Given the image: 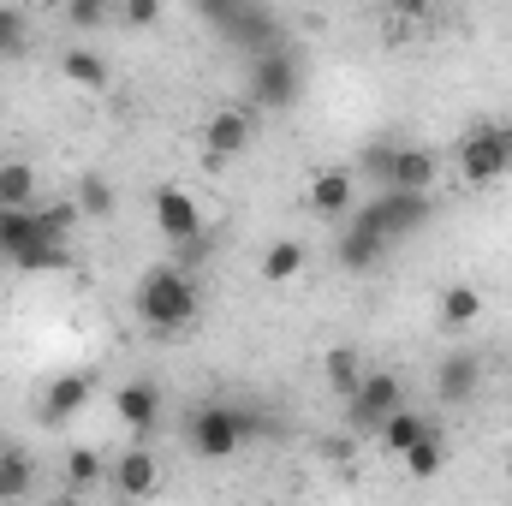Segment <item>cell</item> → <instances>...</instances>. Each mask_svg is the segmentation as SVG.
<instances>
[{
	"label": "cell",
	"instance_id": "cell-20",
	"mask_svg": "<svg viewBox=\"0 0 512 506\" xmlns=\"http://www.w3.org/2000/svg\"><path fill=\"white\" fill-rule=\"evenodd\" d=\"M12 268L18 274H54V268H72V251H66V239H36L12 256Z\"/></svg>",
	"mask_w": 512,
	"mask_h": 506
},
{
	"label": "cell",
	"instance_id": "cell-31",
	"mask_svg": "<svg viewBox=\"0 0 512 506\" xmlns=\"http://www.w3.org/2000/svg\"><path fill=\"white\" fill-rule=\"evenodd\" d=\"M18 48H24V24L12 6H0V54H18Z\"/></svg>",
	"mask_w": 512,
	"mask_h": 506
},
{
	"label": "cell",
	"instance_id": "cell-13",
	"mask_svg": "<svg viewBox=\"0 0 512 506\" xmlns=\"http://www.w3.org/2000/svg\"><path fill=\"white\" fill-rule=\"evenodd\" d=\"M435 173H441L435 149H393V167H387L382 185H399V191H429V185H435Z\"/></svg>",
	"mask_w": 512,
	"mask_h": 506
},
{
	"label": "cell",
	"instance_id": "cell-21",
	"mask_svg": "<svg viewBox=\"0 0 512 506\" xmlns=\"http://www.w3.org/2000/svg\"><path fill=\"white\" fill-rule=\"evenodd\" d=\"M435 310H441V328H471L483 316V292L477 286H447Z\"/></svg>",
	"mask_w": 512,
	"mask_h": 506
},
{
	"label": "cell",
	"instance_id": "cell-3",
	"mask_svg": "<svg viewBox=\"0 0 512 506\" xmlns=\"http://www.w3.org/2000/svg\"><path fill=\"white\" fill-rule=\"evenodd\" d=\"M352 221H364V227H376L387 245L393 239H411L423 221H429V191H399V185H387L376 203H364Z\"/></svg>",
	"mask_w": 512,
	"mask_h": 506
},
{
	"label": "cell",
	"instance_id": "cell-18",
	"mask_svg": "<svg viewBox=\"0 0 512 506\" xmlns=\"http://www.w3.org/2000/svg\"><path fill=\"white\" fill-rule=\"evenodd\" d=\"M304 262H310V251H304L298 239H274V245L262 251V280H268V286H286V280L304 274Z\"/></svg>",
	"mask_w": 512,
	"mask_h": 506
},
{
	"label": "cell",
	"instance_id": "cell-33",
	"mask_svg": "<svg viewBox=\"0 0 512 506\" xmlns=\"http://www.w3.org/2000/svg\"><path fill=\"white\" fill-rule=\"evenodd\" d=\"M387 6H393L399 18H423V12H429V0H387Z\"/></svg>",
	"mask_w": 512,
	"mask_h": 506
},
{
	"label": "cell",
	"instance_id": "cell-24",
	"mask_svg": "<svg viewBox=\"0 0 512 506\" xmlns=\"http://www.w3.org/2000/svg\"><path fill=\"white\" fill-rule=\"evenodd\" d=\"M322 376H328V387H334V393L346 399V393H352V387L364 381V370H358V352H352V346H334V352L322 358Z\"/></svg>",
	"mask_w": 512,
	"mask_h": 506
},
{
	"label": "cell",
	"instance_id": "cell-32",
	"mask_svg": "<svg viewBox=\"0 0 512 506\" xmlns=\"http://www.w3.org/2000/svg\"><path fill=\"white\" fill-rule=\"evenodd\" d=\"M197 6L209 12V24H215V30H227V24L245 12V0H197Z\"/></svg>",
	"mask_w": 512,
	"mask_h": 506
},
{
	"label": "cell",
	"instance_id": "cell-30",
	"mask_svg": "<svg viewBox=\"0 0 512 506\" xmlns=\"http://www.w3.org/2000/svg\"><path fill=\"white\" fill-rule=\"evenodd\" d=\"M393 149H399V143H370V149H364V161H358V173L387 179V167H393Z\"/></svg>",
	"mask_w": 512,
	"mask_h": 506
},
{
	"label": "cell",
	"instance_id": "cell-27",
	"mask_svg": "<svg viewBox=\"0 0 512 506\" xmlns=\"http://www.w3.org/2000/svg\"><path fill=\"white\" fill-rule=\"evenodd\" d=\"M30 495V459L24 453H0V501Z\"/></svg>",
	"mask_w": 512,
	"mask_h": 506
},
{
	"label": "cell",
	"instance_id": "cell-22",
	"mask_svg": "<svg viewBox=\"0 0 512 506\" xmlns=\"http://www.w3.org/2000/svg\"><path fill=\"white\" fill-rule=\"evenodd\" d=\"M30 197H36V167L0 161V209H30Z\"/></svg>",
	"mask_w": 512,
	"mask_h": 506
},
{
	"label": "cell",
	"instance_id": "cell-29",
	"mask_svg": "<svg viewBox=\"0 0 512 506\" xmlns=\"http://www.w3.org/2000/svg\"><path fill=\"white\" fill-rule=\"evenodd\" d=\"M120 18L131 30H149V24H161V0H120Z\"/></svg>",
	"mask_w": 512,
	"mask_h": 506
},
{
	"label": "cell",
	"instance_id": "cell-19",
	"mask_svg": "<svg viewBox=\"0 0 512 506\" xmlns=\"http://www.w3.org/2000/svg\"><path fill=\"white\" fill-rule=\"evenodd\" d=\"M399 459H405V471H411V477H423V483H429V477H441V471H447V441H441L435 429H423Z\"/></svg>",
	"mask_w": 512,
	"mask_h": 506
},
{
	"label": "cell",
	"instance_id": "cell-26",
	"mask_svg": "<svg viewBox=\"0 0 512 506\" xmlns=\"http://www.w3.org/2000/svg\"><path fill=\"white\" fill-rule=\"evenodd\" d=\"M66 483H72V489L102 483V453H96V447H72V453H66Z\"/></svg>",
	"mask_w": 512,
	"mask_h": 506
},
{
	"label": "cell",
	"instance_id": "cell-8",
	"mask_svg": "<svg viewBox=\"0 0 512 506\" xmlns=\"http://www.w3.org/2000/svg\"><path fill=\"white\" fill-rule=\"evenodd\" d=\"M155 227L173 239V245H191V239H203V209H197V197L191 191H155Z\"/></svg>",
	"mask_w": 512,
	"mask_h": 506
},
{
	"label": "cell",
	"instance_id": "cell-16",
	"mask_svg": "<svg viewBox=\"0 0 512 506\" xmlns=\"http://www.w3.org/2000/svg\"><path fill=\"white\" fill-rule=\"evenodd\" d=\"M84 399H90V381L84 376H54L48 393H42V423H66L72 411H84Z\"/></svg>",
	"mask_w": 512,
	"mask_h": 506
},
{
	"label": "cell",
	"instance_id": "cell-10",
	"mask_svg": "<svg viewBox=\"0 0 512 506\" xmlns=\"http://www.w3.org/2000/svg\"><path fill=\"white\" fill-rule=\"evenodd\" d=\"M114 489L131 495V501H149L155 489H161V459L149 453V447H131L114 459Z\"/></svg>",
	"mask_w": 512,
	"mask_h": 506
},
{
	"label": "cell",
	"instance_id": "cell-6",
	"mask_svg": "<svg viewBox=\"0 0 512 506\" xmlns=\"http://www.w3.org/2000/svg\"><path fill=\"white\" fill-rule=\"evenodd\" d=\"M399 405H405V381L387 376V370L364 376L352 393H346V417H352V429H382Z\"/></svg>",
	"mask_w": 512,
	"mask_h": 506
},
{
	"label": "cell",
	"instance_id": "cell-12",
	"mask_svg": "<svg viewBox=\"0 0 512 506\" xmlns=\"http://www.w3.org/2000/svg\"><path fill=\"white\" fill-rule=\"evenodd\" d=\"M114 411H120V423L137 429V435L155 429V423H161V387H155V381H126V387L114 393Z\"/></svg>",
	"mask_w": 512,
	"mask_h": 506
},
{
	"label": "cell",
	"instance_id": "cell-14",
	"mask_svg": "<svg viewBox=\"0 0 512 506\" xmlns=\"http://www.w3.org/2000/svg\"><path fill=\"white\" fill-rule=\"evenodd\" d=\"M387 256V239L376 227H364V221H352L346 233H340V268H352V274H370L376 262Z\"/></svg>",
	"mask_w": 512,
	"mask_h": 506
},
{
	"label": "cell",
	"instance_id": "cell-2",
	"mask_svg": "<svg viewBox=\"0 0 512 506\" xmlns=\"http://www.w3.org/2000/svg\"><path fill=\"white\" fill-rule=\"evenodd\" d=\"M298 90H304V72H298V54L292 48H256L251 54V96H256V108H292L298 102Z\"/></svg>",
	"mask_w": 512,
	"mask_h": 506
},
{
	"label": "cell",
	"instance_id": "cell-7",
	"mask_svg": "<svg viewBox=\"0 0 512 506\" xmlns=\"http://www.w3.org/2000/svg\"><path fill=\"white\" fill-rule=\"evenodd\" d=\"M256 143V120L245 108H221L209 126H203V155L209 161H233V155H245Z\"/></svg>",
	"mask_w": 512,
	"mask_h": 506
},
{
	"label": "cell",
	"instance_id": "cell-9",
	"mask_svg": "<svg viewBox=\"0 0 512 506\" xmlns=\"http://www.w3.org/2000/svg\"><path fill=\"white\" fill-rule=\"evenodd\" d=\"M352 185H358V173H352V167H316V179H310L304 203H310L316 215H352Z\"/></svg>",
	"mask_w": 512,
	"mask_h": 506
},
{
	"label": "cell",
	"instance_id": "cell-15",
	"mask_svg": "<svg viewBox=\"0 0 512 506\" xmlns=\"http://www.w3.org/2000/svg\"><path fill=\"white\" fill-rule=\"evenodd\" d=\"M36 239H54L42 227V209H0V256L6 262L24 251V245H36Z\"/></svg>",
	"mask_w": 512,
	"mask_h": 506
},
{
	"label": "cell",
	"instance_id": "cell-17",
	"mask_svg": "<svg viewBox=\"0 0 512 506\" xmlns=\"http://www.w3.org/2000/svg\"><path fill=\"white\" fill-rule=\"evenodd\" d=\"M60 78L78 90H108V60L96 48H60Z\"/></svg>",
	"mask_w": 512,
	"mask_h": 506
},
{
	"label": "cell",
	"instance_id": "cell-1",
	"mask_svg": "<svg viewBox=\"0 0 512 506\" xmlns=\"http://www.w3.org/2000/svg\"><path fill=\"white\" fill-rule=\"evenodd\" d=\"M137 316H143V328H155V334H179V328H191L197 322V286H191V274L185 268H149L143 274V286H137Z\"/></svg>",
	"mask_w": 512,
	"mask_h": 506
},
{
	"label": "cell",
	"instance_id": "cell-34",
	"mask_svg": "<svg viewBox=\"0 0 512 506\" xmlns=\"http://www.w3.org/2000/svg\"><path fill=\"white\" fill-rule=\"evenodd\" d=\"M42 6H66V0H42Z\"/></svg>",
	"mask_w": 512,
	"mask_h": 506
},
{
	"label": "cell",
	"instance_id": "cell-5",
	"mask_svg": "<svg viewBox=\"0 0 512 506\" xmlns=\"http://www.w3.org/2000/svg\"><path fill=\"white\" fill-rule=\"evenodd\" d=\"M251 429L256 423L251 417H239L233 405H203V411L191 417V447H197L203 459H233V453L245 447Z\"/></svg>",
	"mask_w": 512,
	"mask_h": 506
},
{
	"label": "cell",
	"instance_id": "cell-11",
	"mask_svg": "<svg viewBox=\"0 0 512 506\" xmlns=\"http://www.w3.org/2000/svg\"><path fill=\"white\" fill-rule=\"evenodd\" d=\"M477 387H483V364H477L471 352H447V358H441V370H435V393H441L447 405L477 399Z\"/></svg>",
	"mask_w": 512,
	"mask_h": 506
},
{
	"label": "cell",
	"instance_id": "cell-4",
	"mask_svg": "<svg viewBox=\"0 0 512 506\" xmlns=\"http://www.w3.org/2000/svg\"><path fill=\"white\" fill-rule=\"evenodd\" d=\"M459 173L465 185H495L512 173V120L507 126H477L459 143Z\"/></svg>",
	"mask_w": 512,
	"mask_h": 506
},
{
	"label": "cell",
	"instance_id": "cell-23",
	"mask_svg": "<svg viewBox=\"0 0 512 506\" xmlns=\"http://www.w3.org/2000/svg\"><path fill=\"white\" fill-rule=\"evenodd\" d=\"M114 185L102 179V173H78V209H84V221H108L114 215Z\"/></svg>",
	"mask_w": 512,
	"mask_h": 506
},
{
	"label": "cell",
	"instance_id": "cell-25",
	"mask_svg": "<svg viewBox=\"0 0 512 506\" xmlns=\"http://www.w3.org/2000/svg\"><path fill=\"white\" fill-rule=\"evenodd\" d=\"M423 429H429V423H423L417 411H405V405H399V411L387 417V423H382V429H376V435H382V441H387V453H405V447H411V441H417Z\"/></svg>",
	"mask_w": 512,
	"mask_h": 506
},
{
	"label": "cell",
	"instance_id": "cell-28",
	"mask_svg": "<svg viewBox=\"0 0 512 506\" xmlns=\"http://www.w3.org/2000/svg\"><path fill=\"white\" fill-rule=\"evenodd\" d=\"M114 6H120V0H66V24H72V30H96V24L114 18Z\"/></svg>",
	"mask_w": 512,
	"mask_h": 506
},
{
	"label": "cell",
	"instance_id": "cell-35",
	"mask_svg": "<svg viewBox=\"0 0 512 506\" xmlns=\"http://www.w3.org/2000/svg\"><path fill=\"white\" fill-rule=\"evenodd\" d=\"M507 477H512V459H507Z\"/></svg>",
	"mask_w": 512,
	"mask_h": 506
}]
</instances>
